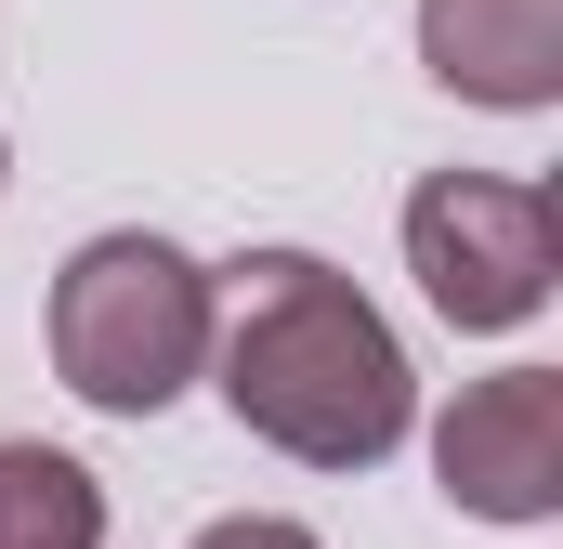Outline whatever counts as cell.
<instances>
[{
  "label": "cell",
  "mask_w": 563,
  "mask_h": 549,
  "mask_svg": "<svg viewBox=\"0 0 563 549\" xmlns=\"http://www.w3.org/2000/svg\"><path fill=\"white\" fill-rule=\"evenodd\" d=\"M53 380L106 418H157L210 380V262H184L170 236H92L53 274Z\"/></svg>",
  "instance_id": "cell-2"
},
{
  "label": "cell",
  "mask_w": 563,
  "mask_h": 549,
  "mask_svg": "<svg viewBox=\"0 0 563 549\" xmlns=\"http://www.w3.org/2000/svg\"><path fill=\"white\" fill-rule=\"evenodd\" d=\"M0 183H13V144H0Z\"/></svg>",
  "instance_id": "cell-8"
},
{
  "label": "cell",
  "mask_w": 563,
  "mask_h": 549,
  "mask_svg": "<svg viewBox=\"0 0 563 549\" xmlns=\"http://www.w3.org/2000/svg\"><path fill=\"white\" fill-rule=\"evenodd\" d=\"M407 274L445 327H525L563 274V210L551 183H511V170H432L407 197Z\"/></svg>",
  "instance_id": "cell-3"
},
{
  "label": "cell",
  "mask_w": 563,
  "mask_h": 549,
  "mask_svg": "<svg viewBox=\"0 0 563 549\" xmlns=\"http://www.w3.org/2000/svg\"><path fill=\"white\" fill-rule=\"evenodd\" d=\"M210 380H223L236 432H263L301 471H380L420 418L407 340L314 249H250L210 288Z\"/></svg>",
  "instance_id": "cell-1"
},
{
  "label": "cell",
  "mask_w": 563,
  "mask_h": 549,
  "mask_svg": "<svg viewBox=\"0 0 563 549\" xmlns=\"http://www.w3.org/2000/svg\"><path fill=\"white\" fill-rule=\"evenodd\" d=\"M432 484L472 524H551L563 511V367H498L432 418Z\"/></svg>",
  "instance_id": "cell-4"
},
{
  "label": "cell",
  "mask_w": 563,
  "mask_h": 549,
  "mask_svg": "<svg viewBox=\"0 0 563 549\" xmlns=\"http://www.w3.org/2000/svg\"><path fill=\"white\" fill-rule=\"evenodd\" d=\"M184 549H328V537H301V524H276V511H223V524H197Z\"/></svg>",
  "instance_id": "cell-7"
},
{
  "label": "cell",
  "mask_w": 563,
  "mask_h": 549,
  "mask_svg": "<svg viewBox=\"0 0 563 549\" xmlns=\"http://www.w3.org/2000/svg\"><path fill=\"white\" fill-rule=\"evenodd\" d=\"M420 66L459 105L538 119L563 92V0H420Z\"/></svg>",
  "instance_id": "cell-5"
},
{
  "label": "cell",
  "mask_w": 563,
  "mask_h": 549,
  "mask_svg": "<svg viewBox=\"0 0 563 549\" xmlns=\"http://www.w3.org/2000/svg\"><path fill=\"white\" fill-rule=\"evenodd\" d=\"M0 549H106V484L66 445H0Z\"/></svg>",
  "instance_id": "cell-6"
}]
</instances>
